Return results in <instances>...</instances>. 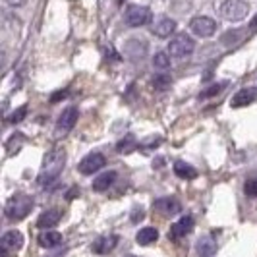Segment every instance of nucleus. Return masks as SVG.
<instances>
[{
  "mask_svg": "<svg viewBox=\"0 0 257 257\" xmlns=\"http://www.w3.org/2000/svg\"><path fill=\"white\" fill-rule=\"evenodd\" d=\"M151 31H153V35H157V37L167 39L176 31V22H174V20H170V18H161V20L153 26Z\"/></svg>",
  "mask_w": 257,
  "mask_h": 257,
  "instance_id": "15",
  "label": "nucleus"
},
{
  "mask_svg": "<svg viewBox=\"0 0 257 257\" xmlns=\"http://www.w3.org/2000/svg\"><path fill=\"white\" fill-rule=\"evenodd\" d=\"M244 192H245V195H249V197H257V176L255 178H249V180L245 182Z\"/></svg>",
  "mask_w": 257,
  "mask_h": 257,
  "instance_id": "28",
  "label": "nucleus"
},
{
  "mask_svg": "<svg viewBox=\"0 0 257 257\" xmlns=\"http://www.w3.org/2000/svg\"><path fill=\"white\" fill-rule=\"evenodd\" d=\"M77 122V108L76 106H68L62 110V114L58 116V122H56V132L58 134H68L70 130L76 126Z\"/></svg>",
  "mask_w": 257,
  "mask_h": 257,
  "instance_id": "11",
  "label": "nucleus"
},
{
  "mask_svg": "<svg viewBox=\"0 0 257 257\" xmlns=\"http://www.w3.org/2000/svg\"><path fill=\"white\" fill-rule=\"evenodd\" d=\"M215 249H217V245H215V242H213L211 238H203V240L197 242V251H199V255L209 257L211 253H215Z\"/></svg>",
  "mask_w": 257,
  "mask_h": 257,
  "instance_id": "21",
  "label": "nucleus"
},
{
  "mask_svg": "<svg viewBox=\"0 0 257 257\" xmlns=\"http://www.w3.org/2000/svg\"><path fill=\"white\" fill-rule=\"evenodd\" d=\"M153 66L159 70H168L170 68V54L167 52H157L153 58Z\"/></svg>",
  "mask_w": 257,
  "mask_h": 257,
  "instance_id": "24",
  "label": "nucleus"
},
{
  "mask_svg": "<svg viewBox=\"0 0 257 257\" xmlns=\"http://www.w3.org/2000/svg\"><path fill=\"white\" fill-rule=\"evenodd\" d=\"M104 157L101 153H89L87 157H83L81 159V163H79V172L81 174H85V176H89L93 172H99L101 168H104Z\"/></svg>",
  "mask_w": 257,
  "mask_h": 257,
  "instance_id": "9",
  "label": "nucleus"
},
{
  "mask_svg": "<svg viewBox=\"0 0 257 257\" xmlns=\"http://www.w3.org/2000/svg\"><path fill=\"white\" fill-rule=\"evenodd\" d=\"M136 240H138L140 245H151L159 240V232H157V228H153V226H145V228H142V230L138 232Z\"/></svg>",
  "mask_w": 257,
  "mask_h": 257,
  "instance_id": "19",
  "label": "nucleus"
},
{
  "mask_svg": "<svg viewBox=\"0 0 257 257\" xmlns=\"http://www.w3.org/2000/svg\"><path fill=\"white\" fill-rule=\"evenodd\" d=\"M224 85L226 83H217V85H211L209 89H205L201 93V99H209V97H215V95H219L220 91L224 89Z\"/></svg>",
  "mask_w": 257,
  "mask_h": 257,
  "instance_id": "26",
  "label": "nucleus"
},
{
  "mask_svg": "<svg viewBox=\"0 0 257 257\" xmlns=\"http://www.w3.org/2000/svg\"><path fill=\"white\" fill-rule=\"evenodd\" d=\"M249 29H253V31H257V16L249 22Z\"/></svg>",
  "mask_w": 257,
  "mask_h": 257,
  "instance_id": "32",
  "label": "nucleus"
},
{
  "mask_svg": "<svg viewBox=\"0 0 257 257\" xmlns=\"http://www.w3.org/2000/svg\"><path fill=\"white\" fill-rule=\"evenodd\" d=\"M230 39L232 41V45H236L240 39H242V31H238V29H234V31H230V33H226L224 37H222V43H226Z\"/></svg>",
  "mask_w": 257,
  "mask_h": 257,
  "instance_id": "29",
  "label": "nucleus"
},
{
  "mask_svg": "<svg viewBox=\"0 0 257 257\" xmlns=\"http://www.w3.org/2000/svg\"><path fill=\"white\" fill-rule=\"evenodd\" d=\"M124 56L130 62H140L147 56V43L143 39H128L124 45Z\"/></svg>",
  "mask_w": 257,
  "mask_h": 257,
  "instance_id": "7",
  "label": "nucleus"
},
{
  "mask_svg": "<svg viewBox=\"0 0 257 257\" xmlns=\"http://www.w3.org/2000/svg\"><path fill=\"white\" fill-rule=\"evenodd\" d=\"M35 205L33 197L26 195V193H18L8 199V203L4 207V213L10 220H24L31 213V209Z\"/></svg>",
  "mask_w": 257,
  "mask_h": 257,
  "instance_id": "2",
  "label": "nucleus"
},
{
  "mask_svg": "<svg viewBox=\"0 0 257 257\" xmlns=\"http://www.w3.org/2000/svg\"><path fill=\"white\" fill-rule=\"evenodd\" d=\"M60 219H62V215H60L58 209H47V211H43V213L39 215L37 226L43 228V230H49V228H54V226L60 222Z\"/></svg>",
  "mask_w": 257,
  "mask_h": 257,
  "instance_id": "13",
  "label": "nucleus"
},
{
  "mask_svg": "<svg viewBox=\"0 0 257 257\" xmlns=\"http://www.w3.org/2000/svg\"><path fill=\"white\" fill-rule=\"evenodd\" d=\"M195 49V43H193V39L190 35H186V33H180V35H176V37L170 41V45H168V54L170 56H174V58H186V56H190Z\"/></svg>",
  "mask_w": 257,
  "mask_h": 257,
  "instance_id": "4",
  "label": "nucleus"
},
{
  "mask_svg": "<svg viewBox=\"0 0 257 257\" xmlns=\"http://www.w3.org/2000/svg\"><path fill=\"white\" fill-rule=\"evenodd\" d=\"M257 101V87H244V89L236 91V95L230 99L232 108H242L247 104L255 103Z\"/></svg>",
  "mask_w": 257,
  "mask_h": 257,
  "instance_id": "12",
  "label": "nucleus"
},
{
  "mask_svg": "<svg viewBox=\"0 0 257 257\" xmlns=\"http://www.w3.org/2000/svg\"><path fill=\"white\" fill-rule=\"evenodd\" d=\"M174 172H176V176L182 178V180H193L197 176V170L192 165L184 163V161H176L174 163Z\"/></svg>",
  "mask_w": 257,
  "mask_h": 257,
  "instance_id": "20",
  "label": "nucleus"
},
{
  "mask_svg": "<svg viewBox=\"0 0 257 257\" xmlns=\"http://www.w3.org/2000/svg\"><path fill=\"white\" fill-rule=\"evenodd\" d=\"M0 247L4 251V255H14L24 247V234L18 230H8L2 240H0Z\"/></svg>",
  "mask_w": 257,
  "mask_h": 257,
  "instance_id": "6",
  "label": "nucleus"
},
{
  "mask_svg": "<svg viewBox=\"0 0 257 257\" xmlns=\"http://www.w3.org/2000/svg\"><path fill=\"white\" fill-rule=\"evenodd\" d=\"M24 145V136L22 134H14L12 138L8 140V143H6V149H8V153L14 155L20 151V147Z\"/></svg>",
  "mask_w": 257,
  "mask_h": 257,
  "instance_id": "23",
  "label": "nucleus"
},
{
  "mask_svg": "<svg viewBox=\"0 0 257 257\" xmlns=\"http://www.w3.org/2000/svg\"><path fill=\"white\" fill-rule=\"evenodd\" d=\"M64 165H66L64 149H52L51 153L45 157V161H43V167H41V172H39L37 176V182L43 188H47L49 184H52V182L60 176Z\"/></svg>",
  "mask_w": 257,
  "mask_h": 257,
  "instance_id": "1",
  "label": "nucleus"
},
{
  "mask_svg": "<svg viewBox=\"0 0 257 257\" xmlns=\"http://www.w3.org/2000/svg\"><path fill=\"white\" fill-rule=\"evenodd\" d=\"M170 85H172L170 76H167V74H159V76H155V79H153L155 91H167Z\"/></svg>",
  "mask_w": 257,
  "mask_h": 257,
  "instance_id": "22",
  "label": "nucleus"
},
{
  "mask_svg": "<svg viewBox=\"0 0 257 257\" xmlns=\"http://www.w3.org/2000/svg\"><path fill=\"white\" fill-rule=\"evenodd\" d=\"M116 180V172L114 170H108V172H103L101 176H97L95 180H93V190L95 192H104V190H108Z\"/></svg>",
  "mask_w": 257,
  "mask_h": 257,
  "instance_id": "17",
  "label": "nucleus"
},
{
  "mask_svg": "<svg viewBox=\"0 0 257 257\" xmlns=\"http://www.w3.org/2000/svg\"><path fill=\"white\" fill-rule=\"evenodd\" d=\"M26 114H27V106H20L18 110H14V114L8 118V122L10 124H18V122H22L26 118Z\"/></svg>",
  "mask_w": 257,
  "mask_h": 257,
  "instance_id": "27",
  "label": "nucleus"
},
{
  "mask_svg": "<svg viewBox=\"0 0 257 257\" xmlns=\"http://www.w3.org/2000/svg\"><path fill=\"white\" fill-rule=\"evenodd\" d=\"M116 2H118V4H124V0H116Z\"/></svg>",
  "mask_w": 257,
  "mask_h": 257,
  "instance_id": "33",
  "label": "nucleus"
},
{
  "mask_svg": "<svg viewBox=\"0 0 257 257\" xmlns=\"http://www.w3.org/2000/svg\"><path fill=\"white\" fill-rule=\"evenodd\" d=\"M124 18H126V24H128L130 27H143V26H147L149 20H151V10H149L147 6L132 4V6L126 8Z\"/></svg>",
  "mask_w": 257,
  "mask_h": 257,
  "instance_id": "5",
  "label": "nucleus"
},
{
  "mask_svg": "<svg viewBox=\"0 0 257 257\" xmlns=\"http://www.w3.org/2000/svg\"><path fill=\"white\" fill-rule=\"evenodd\" d=\"M190 29L197 37H211L217 31V22L211 18H205V16H199V18H193L190 22Z\"/></svg>",
  "mask_w": 257,
  "mask_h": 257,
  "instance_id": "8",
  "label": "nucleus"
},
{
  "mask_svg": "<svg viewBox=\"0 0 257 257\" xmlns=\"http://www.w3.org/2000/svg\"><path fill=\"white\" fill-rule=\"evenodd\" d=\"M118 244V236H101L99 240H95L93 245H91V249L95 251V253H99V255H104V253H108V251H112Z\"/></svg>",
  "mask_w": 257,
  "mask_h": 257,
  "instance_id": "14",
  "label": "nucleus"
},
{
  "mask_svg": "<svg viewBox=\"0 0 257 257\" xmlns=\"http://www.w3.org/2000/svg\"><path fill=\"white\" fill-rule=\"evenodd\" d=\"M153 209L157 213H161L163 217H172V215H178L180 213V201L174 199V197H161L153 203Z\"/></svg>",
  "mask_w": 257,
  "mask_h": 257,
  "instance_id": "10",
  "label": "nucleus"
},
{
  "mask_svg": "<svg viewBox=\"0 0 257 257\" xmlns=\"http://www.w3.org/2000/svg\"><path fill=\"white\" fill-rule=\"evenodd\" d=\"M249 14V4L244 0H226L220 6V16L226 22H240Z\"/></svg>",
  "mask_w": 257,
  "mask_h": 257,
  "instance_id": "3",
  "label": "nucleus"
},
{
  "mask_svg": "<svg viewBox=\"0 0 257 257\" xmlns=\"http://www.w3.org/2000/svg\"><path fill=\"white\" fill-rule=\"evenodd\" d=\"M62 244V234L60 232H54V230H45L41 236H39V245L47 247V249H52L56 245Z\"/></svg>",
  "mask_w": 257,
  "mask_h": 257,
  "instance_id": "18",
  "label": "nucleus"
},
{
  "mask_svg": "<svg viewBox=\"0 0 257 257\" xmlns=\"http://www.w3.org/2000/svg\"><path fill=\"white\" fill-rule=\"evenodd\" d=\"M126 257H136V255H126Z\"/></svg>",
  "mask_w": 257,
  "mask_h": 257,
  "instance_id": "34",
  "label": "nucleus"
},
{
  "mask_svg": "<svg viewBox=\"0 0 257 257\" xmlns=\"http://www.w3.org/2000/svg\"><path fill=\"white\" fill-rule=\"evenodd\" d=\"M136 147H138V142H136L132 136H126L122 142L118 143V151H120V153H132Z\"/></svg>",
  "mask_w": 257,
  "mask_h": 257,
  "instance_id": "25",
  "label": "nucleus"
},
{
  "mask_svg": "<svg viewBox=\"0 0 257 257\" xmlns=\"http://www.w3.org/2000/svg\"><path fill=\"white\" fill-rule=\"evenodd\" d=\"M6 4H10V6H22V4H26V0H6Z\"/></svg>",
  "mask_w": 257,
  "mask_h": 257,
  "instance_id": "31",
  "label": "nucleus"
},
{
  "mask_svg": "<svg viewBox=\"0 0 257 257\" xmlns=\"http://www.w3.org/2000/svg\"><path fill=\"white\" fill-rule=\"evenodd\" d=\"M66 97H68V93H66V91H62V93H56V95H52V103H56V101H60V99H66Z\"/></svg>",
  "mask_w": 257,
  "mask_h": 257,
  "instance_id": "30",
  "label": "nucleus"
},
{
  "mask_svg": "<svg viewBox=\"0 0 257 257\" xmlns=\"http://www.w3.org/2000/svg\"><path fill=\"white\" fill-rule=\"evenodd\" d=\"M192 230H193V219L190 215H186V217H182V219H178L172 224L170 236H172V238H182V236L190 234Z\"/></svg>",
  "mask_w": 257,
  "mask_h": 257,
  "instance_id": "16",
  "label": "nucleus"
}]
</instances>
